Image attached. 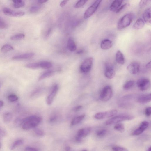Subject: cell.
Instances as JSON below:
<instances>
[{
	"instance_id": "cell-1",
	"label": "cell",
	"mask_w": 151,
	"mask_h": 151,
	"mask_svg": "<svg viewBox=\"0 0 151 151\" xmlns=\"http://www.w3.org/2000/svg\"><path fill=\"white\" fill-rule=\"evenodd\" d=\"M42 118L36 116H32L26 117L22 120L21 126L25 130H29L35 128L41 122Z\"/></svg>"
},
{
	"instance_id": "cell-2",
	"label": "cell",
	"mask_w": 151,
	"mask_h": 151,
	"mask_svg": "<svg viewBox=\"0 0 151 151\" xmlns=\"http://www.w3.org/2000/svg\"><path fill=\"white\" fill-rule=\"evenodd\" d=\"M134 18V15L132 13L127 14L121 18L118 22L117 28L118 29H123L130 26Z\"/></svg>"
},
{
	"instance_id": "cell-3",
	"label": "cell",
	"mask_w": 151,
	"mask_h": 151,
	"mask_svg": "<svg viewBox=\"0 0 151 151\" xmlns=\"http://www.w3.org/2000/svg\"><path fill=\"white\" fill-rule=\"evenodd\" d=\"M134 118V116L130 115H120L112 117L107 120L105 122V124L107 125H111L122 121L131 120L133 119Z\"/></svg>"
},
{
	"instance_id": "cell-4",
	"label": "cell",
	"mask_w": 151,
	"mask_h": 151,
	"mask_svg": "<svg viewBox=\"0 0 151 151\" xmlns=\"http://www.w3.org/2000/svg\"><path fill=\"white\" fill-rule=\"evenodd\" d=\"M113 95L111 87L109 86H106L102 90L100 95V99L102 101L106 102L111 99Z\"/></svg>"
},
{
	"instance_id": "cell-5",
	"label": "cell",
	"mask_w": 151,
	"mask_h": 151,
	"mask_svg": "<svg viewBox=\"0 0 151 151\" xmlns=\"http://www.w3.org/2000/svg\"><path fill=\"white\" fill-rule=\"evenodd\" d=\"M93 61L92 57L86 59L82 62L80 67V70L82 73H87L91 70Z\"/></svg>"
},
{
	"instance_id": "cell-6",
	"label": "cell",
	"mask_w": 151,
	"mask_h": 151,
	"mask_svg": "<svg viewBox=\"0 0 151 151\" xmlns=\"http://www.w3.org/2000/svg\"><path fill=\"white\" fill-rule=\"evenodd\" d=\"M101 2V1L99 0L96 1L86 10L84 14V18L87 19L92 16L97 10Z\"/></svg>"
},
{
	"instance_id": "cell-7",
	"label": "cell",
	"mask_w": 151,
	"mask_h": 151,
	"mask_svg": "<svg viewBox=\"0 0 151 151\" xmlns=\"http://www.w3.org/2000/svg\"><path fill=\"white\" fill-rule=\"evenodd\" d=\"M118 112L116 110H113L105 112H99L96 114L94 117L95 119L98 120L109 118L116 115Z\"/></svg>"
},
{
	"instance_id": "cell-8",
	"label": "cell",
	"mask_w": 151,
	"mask_h": 151,
	"mask_svg": "<svg viewBox=\"0 0 151 151\" xmlns=\"http://www.w3.org/2000/svg\"><path fill=\"white\" fill-rule=\"evenodd\" d=\"M91 130L90 127H85L80 129L76 138V141L78 142L81 141L82 138L87 136L90 134Z\"/></svg>"
},
{
	"instance_id": "cell-9",
	"label": "cell",
	"mask_w": 151,
	"mask_h": 151,
	"mask_svg": "<svg viewBox=\"0 0 151 151\" xmlns=\"http://www.w3.org/2000/svg\"><path fill=\"white\" fill-rule=\"evenodd\" d=\"M138 87L140 90L145 91L148 89L150 86L149 80L146 78H143L139 79L137 83Z\"/></svg>"
},
{
	"instance_id": "cell-10",
	"label": "cell",
	"mask_w": 151,
	"mask_h": 151,
	"mask_svg": "<svg viewBox=\"0 0 151 151\" xmlns=\"http://www.w3.org/2000/svg\"><path fill=\"white\" fill-rule=\"evenodd\" d=\"M128 71L132 74L138 73L140 69V65L137 62H133L129 64L127 67Z\"/></svg>"
},
{
	"instance_id": "cell-11",
	"label": "cell",
	"mask_w": 151,
	"mask_h": 151,
	"mask_svg": "<svg viewBox=\"0 0 151 151\" xmlns=\"http://www.w3.org/2000/svg\"><path fill=\"white\" fill-rule=\"evenodd\" d=\"M3 12L6 15L15 17L22 16L25 14V13L24 12L14 11L7 8H3Z\"/></svg>"
},
{
	"instance_id": "cell-12",
	"label": "cell",
	"mask_w": 151,
	"mask_h": 151,
	"mask_svg": "<svg viewBox=\"0 0 151 151\" xmlns=\"http://www.w3.org/2000/svg\"><path fill=\"white\" fill-rule=\"evenodd\" d=\"M149 125V123L147 121L142 122L139 127L134 131L132 134V135L136 136L139 135L146 130Z\"/></svg>"
},
{
	"instance_id": "cell-13",
	"label": "cell",
	"mask_w": 151,
	"mask_h": 151,
	"mask_svg": "<svg viewBox=\"0 0 151 151\" xmlns=\"http://www.w3.org/2000/svg\"><path fill=\"white\" fill-rule=\"evenodd\" d=\"M58 90V86L57 84L55 85L52 90L47 99V103L49 105H51L56 95Z\"/></svg>"
},
{
	"instance_id": "cell-14",
	"label": "cell",
	"mask_w": 151,
	"mask_h": 151,
	"mask_svg": "<svg viewBox=\"0 0 151 151\" xmlns=\"http://www.w3.org/2000/svg\"><path fill=\"white\" fill-rule=\"evenodd\" d=\"M105 77L107 78L112 79L115 75V72L113 67L107 64L104 73Z\"/></svg>"
},
{
	"instance_id": "cell-15",
	"label": "cell",
	"mask_w": 151,
	"mask_h": 151,
	"mask_svg": "<svg viewBox=\"0 0 151 151\" xmlns=\"http://www.w3.org/2000/svg\"><path fill=\"white\" fill-rule=\"evenodd\" d=\"M113 46V43L111 40L109 39H105L102 41L100 46L102 49L107 50L111 49Z\"/></svg>"
},
{
	"instance_id": "cell-16",
	"label": "cell",
	"mask_w": 151,
	"mask_h": 151,
	"mask_svg": "<svg viewBox=\"0 0 151 151\" xmlns=\"http://www.w3.org/2000/svg\"><path fill=\"white\" fill-rule=\"evenodd\" d=\"M34 55L35 54L33 53H29L15 56L12 59L15 60L29 59L33 58Z\"/></svg>"
},
{
	"instance_id": "cell-17",
	"label": "cell",
	"mask_w": 151,
	"mask_h": 151,
	"mask_svg": "<svg viewBox=\"0 0 151 151\" xmlns=\"http://www.w3.org/2000/svg\"><path fill=\"white\" fill-rule=\"evenodd\" d=\"M143 17L144 22L148 25H150L151 23V8L146 9L144 12Z\"/></svg>"
},
{
	"instance_id": "cell-18",
	"label": "cell",
	"mask_w": 151,
	"mask_h": 151,
	"mask_svg": "<svg viewBox=\"0 0 151 151\" xmlns=\"http://www.w3.org/2000/svg\"><path fill=\"white\" fill-rule=\"evenodd\" d=\"M151 101V94L143 95L138 97L137 99L138 102L141 103H145Z\"/></svg>"
},
{
	"instance_id": "cell-19",
	"label": "cell",
	"mask_w": 151,
	"mask_h": 151,
	"mask_svg": "<svg viewBox=\"0 0 151 151\" xmlns=\"http://www.w3.org/2000/svg\"><path fill=\"white\" fill-rule=\"evenodd\" d=\"M123 1L121 0H116L114 1L110 6V10L112 12H116L121 6Z\"/></svg>"
},
{
	"instance_id": "cell-20",
	"label": "cell",
	"mask_w": 151,
	"mask_h": 151,
	"mask_svg": "<svg viewBox=\"0 0 151 151\" xmlns=\"http://www.w3.org/2000/svg\"><path fill=\"white\" fill-rule=\"evenodd\" d=\"M67 46L69 50L72 52L75 51L77 47L74 39L72 37H70L68 41Z\"/></svg>"
},
{
	"instance_id": "cell-21",
	"label": "cell",
	"mask_w": 151,
	"mask_h": 151,
	"mask_svg": "<svg viewBox=\"0 0 151 151\" xmlns=\"http://www.w3.org/2000/svg\"><path fill=\"white\" fill-rule=\"evenodd\" d=\"M117 62L119 64L123 65L125 62V59L123 54L119 50L117 51L116 55Z\"/></svg>"
},
{
	"instance_id": "cell-22",
	"label": "cell",
	"mask_w": 151,
	"mask_h": 151,
	"mask_svg": "<svg viewBox=\"0 0 151 151\" xmlns=\"http://www.w3.org/2000/svg\"><path fill=\"white\" fill-rule=\"evenodd\" d=\"M145 25V22L141 18L138 19L136 22L133 26L134 28L136 30H138L142 29Z\"/></svg>"
},
{
	"instance_id": "cell-23",
	"label": "cell",
	"mask_w": 151,
	"mask_h": 151,
	"mask_svg": "<svg viewBox=\"0 0 151 151\" xmlns=\"http://www.w3.org/2000/svg\"><path fill=\"white\" fill-rule=\"evenodd\" d=\"M40 68L44 69H49L52 67V63L48 61H43L39 63Z\"/></svg>"
},
{
	"instance_id": "cell-24",
	"label": "cell",
	"mask_w": 151,
	"mask_h": 151,
	"mask_svg": "<svg viewBox=\"0 0 151 151\" xmlns=\"http://www.w3.org/2000/svg\"><path fill=\"white\" fill-rule=\"evenodd\" d=\"M53 71L49 70L42 74L39 78L38 80L41 81L46 78L52 76L54 74Z\"/></svg>"
},
{
	"instance_id": "cell-25",
	"label": "cell",
	"mask_w": 151,
	"mask_h": 151,
	"mask_svg": "<svg viewBox=\"0 0 151 151\" xmlns=\"http://www.w3.org/2000/svg\"><path fill=\"white\" fill-rule=\"evenodd\" d=\"M12 118V114L10 112H6L3 114V119L5 123H10L11 121Z\"/></svg>"
},
{
	"instance_id": "cell-26",
	"label": "cell",
	"mask_w": 151,
	"mask_h": 151,
	"mask_svg": "<svg viewBox=\"0 0 151 151\" xmlns=\"http://www.w3.org/2000/svg\"><path fill=\"white\" fill-rule=\"evenodd\" d=\"M85 117V115L83 114L74 118L71 122V125L74 126L78 124L83 120Z\"/></svg>"
},
{
	"instance_id": "cell-27",
	"label": "cell",
	"mask_w": 151,
	"mask_h": 151,
	"mask_svg": "<svg viewBox=\"0 0 151 151\" xmlns=\"http://www.w3.org/2000/svg\"><path fill=\"white\" fill-rule=\"evenodd\" d=\"M14 7L16 8H19L24 7L25 4V2L21 0H15L13 1Z\"/></svg>"
},
{
	"instance_id": "cell-28",
	"label": "cell",
	"mask_w": 151,
	"mask_h": 151,
	"mask_svg": "<svg viewBox=\"0 0 151 151\" xmlns=\"http://www.w3.org/2000/svg\"><path fill=\"white\" fill-rule=\"evenodd\" d=\"M134 84V81H129L124 84L123 86V88L126 90L130 89L133 87Z\"/></svg>"
},
{
	"instance_id": "cell-29",
	"label": "cell",
	"mask_w": 151,
	"mask_h": 151,
	"mask_svg": "<svg viewBox=\"0 0 151 151\" xmlns=\"http://www.w3.org/2000/svg\"><path fill=\"white\" fill-rule=\"evenodd\" d=\"M13 47L11 45L6 44L4 45L1 48V51L4 53H6L14 50Z\"/></svg>"
},
{
	"instance_id": "cell-30",
	"label": "cell",
	"mask_w": 151,
	"mask_h": 151,
	"mask_svg": "<svg viewBox=\"0 0 151 151\" xmlns=\"http://www.w3.org/2000/svg\"><path fill=\"white\" fill-rule=\"evenodd\" d=\"M25 67L31 69H36L40 68L39 63H33L28 64Z\"/></svg>"
},
{
	"instance_id": "cell-31",
	"label": "cell",
	"mask_w": 151,
	"mask_h": 151,
	"mask_svg": "<svg viewBox=\"0 0 151 151\" xmlns=\"http://www.w3.org/2000/svg\"><path fill=\"white\" fill-rule=\"evenodd\" d=\"M115 130L120 133H123L125 132V128L124 125L122 123H118L114 127Z\"/></svg>"
},
{
	"instance_id": "cell-32",
	"label": "cell",
	"mask_w": 151,
	"mask_h": 151,
	"mask_svg": "<svg viewBox=\"0 0 151 151\" xmlns=\"http://www.w3.org/2000/svg\"><path fill=\"white\" fill-rule=\"evenodd\" d=\"M24 142V141L23 140L21 139L18 140L16 141L11 146L10 150H14L19 146L22 145L23 144Z\"/></svg>"
},
{
	"instance_id": "cell-33",
	"label": "cell",
	"mask_w": 151,
	"mask_h": 151,
	"mask_svg": "<svg viewBox=\"0 0 151 151\" xmlns=\"http://www.w3.org/2000/svg\"><path fill=\"white\" fill-rule=\"evenodd\" d=\"M25 37V35L24 34H18L10 38V39L12 40H22Z\"/></svg>"
},
{
	"instance_id": "cell-34",
	"label": "cell",
	"mask_w": 151,
	"mask_h": 151,
	"mask_svg": "<svg viewBox=\"0 0 151 151\" xmlns=\"http://www.w3.org/2000/svg\"><path fill=\"white\" fill-rule=\"evenodd\" d=\"M8 25L6 21L0 17V29H5L8 28Z\"/></svg>"
},
{
	"instance_id": "cell-35",
	"label": "cell",
	"mask_w": 151,
	"mask_h": 151,
	"mask_svg": "<svg viewBox=\"0 0 151 151\" xmlns=\"http://www.w3.org/2000/svg\"><path fill=\"white\" fill-rule=\"evenodd\" d=\"M107 132V131L105 129H101L97 131L96 134L99 137H103L106 135Z\"/></svg>"
},
{
	"instance_id": "cell-36",
	"label": "cell",
	"mask_w": 151,
	"mask_h": 151,
	"mask_svg": "<svg viewBox=\"0 0 151 151\" xmlns=\"http://www.w3.org/2000/svg\"><path fill=\"white\" fill-rule=\"evenodd\" d=\"M7 135V132L5 129L3 127L0 126V139H3Z\"/></svg>"
},
{
	"instance_id": "cell-37",
	"label": "cell",
	"mask_w": 151,
	"mask_h": 151,
	"mask_svg": "<svg viewBox=\"0 0 151 151\" xmlns=\"http://www.w3.org/2000/svg\"><path fill=\"white\" fill-rule=\"evenodd\" d=\"M34 132L35 134L38 137H42L44 135V132L40 128H35Z\"/></svg>"
},
{
	"instance_id": "cell-38",
	"label": "cell",
	"mask_w": 151,
	"mask_h": 151,
	"mask_svg": "<svg viewBox=\"0 0 151 151\" xmlns=\"http://www.w3.org/2000/svg\"><path fill=\"white\" fill-rule=\"evenodd\" d=\"M112 149L113 151H129L125 148L118 146H114L112 147Z\"/></svg>"
},
{
	"instance_id": "cell-39",
	"label": "cell",
	"mask_w": 151,
	"mask_h": 151,
	"mask_svg": "<svg viewBox=\"0 0 151 151\" xmlns=\"http://www.w3.org/2000/svg\"><path fill=\"white\" fill-rule=\"evenodd\" d=\"M87 1H84V0L79 1L76 4L75 7L77 8H80L84 6Z\"/></svg>"
},
{
	"instance_id": "cell-40",
	"label": "cell",
	"mask_w": 151,
	"mask_h": 151,
	"mask_svg": "<svg viewBox=\"0 0 151 151\" xmlns=\"http://www.w3.org/2000/svg\"><path fill=\"white\" fill-rule=\"evenodd\" d=\"M8 100L10 102H13L17 101L18 99V97L15 95H11L8 97Z\"/></svg>"
},
{
	"instance_id": "cell-41",
	"label": "cell",
	"mask_w": 151,
	"mask_h": 151,
	"mask_svg": "<svg viewBox=\"0 0 151 151\" xmlns=\"http://www.w3.org/2000/svg\"><path fill=\"white\" fill-rule=\"evenodd\" d=\"M23 119L17 118L15 120L14 122V125L16 127H19L21 126L22 124Z\"/></svg>"
},
{
	"instance_id": "cell-42",
	"label": "cell",
	"mask_w": 151,
	"mask_h": 151,
	"mask_svg": "<svg viewBox=\"0 0 151 151\" xmlns=\"http://www.w3.org/2000/svg\"><path fill=\"white\" fill-rule=\"evenodd\" d=\"M130 4L128 3H126L122 6H120V7L119 8V9L116 12V13H118L120 12L123 10H124L125 9H126L129 6H130Z\"/></svg>"
},
{
	"instance_id": "cell-43",
	"label": "cell",
	"mask_w": 151,
	"mask_h": 151,
	"mask_svg": "<svg viewBox=\"0 0 151 151\" xmlns=\"http://www.w3.org/2000/svg\"><path fill=\"white\" fill-rule=\"evenodd\" d=\"M40 7L38 6H34L30 9V11L31 13H34L37 12L40 9Z\"/></svg>"
},
{
	"instance_id": "cell-44",
	"label": "cell",
	"mask_w": 151,
	"mask_h": 151,
	"mask_svg": "<svg viewBox=\"0 0 151 151\" xmlns=\"http://www.w3.org/2000/svg\"><path fill=\"white\" fill-rule=\"evenodd\" d=\"M145 115L147 117H149L150 116L151 114L150 107H148L146 108L145 110Z\"/></svg>"
},
{
	"instance_id": "cell-45",
	"label": "cell",
	"mask_w": 151,
	"mask_h": 151,
	"mask_svg": "<svg viewBox=\"0 0 151 151\" xmlns=\"http://www.w3.org/2000/svg\"><path fill=\"white\" fill-rule=\"evenodd\" d=\"M25 151H39V150L37 148L34 147H27L25 148Z\"/></svg>"
},
{
	"instance_id": "cell-46",
	"label": "cell",
	"mask_w": 151,
	"mask_h": 151,
	"mask_svg": "<svg viewBox=\"0 0 151 151\" xmlns=\"http://www.w3.org/2000/svg\"><path fill=\"white\" fill-rule=\"evenodd\" d=\"M148 1H141L139 5L141 7H144L146 6L148 3Z\"/></svg>"
},
{
	"instance_id": "cell-47",
	"label": "cell",
	"mask_w": 151,
	"mask_h": 151,
	"mask_svg": "<svg viewBox=\"0 0 151 151\" xmlns=\"http://www.w3.org/2000/svg\"><path fill=\"white\" fill-rule=\"evenodd\" d=\"M82 106H78L74 108L72 110L74 112H77L80 111L82 108Z\"/></svg>"
},
{
	"instance_id": "cell-48",
	"label": "cell",
	"mask_w": 151,
	"mask_h": 151,
	"mask_svg": "<svg viewBox=\"0 0 151 151\" xmlns=\"http://www.w3.org/2000/svg\"><path fill=\"white\" fill-rule=\"evenodd\" d=\"M69 1H62L60 4V6L61 7H63Z\"/></svg>"
},
{
	"instance_id": "cell-49",
	"label": "cell",
	"mask_w": 151,
	"mask_h": 151,
	"mask_svg": "<svg viewBox=\"0 0 151 151\" xmlns=\"http://www.w3.org/2000/svg\"><path fill=\"white\" fill-rule=\"evenodd\" d=\"M57 119V117L56 116H54L51 117L50 119V121L51 122H53L55 121Z\"/></svg>"
},
{
	"instance_id": "cell-50",
	"label": "cell",
	"mask_w": 151,
	"mask_h": 151,
	"mask_svg": "<svg viewBox=\"0 0 151 151\" xmlns=\"http://www.w3.org/2000/svg\"><path fill=\"white\" fill-rule=\"evenodd\" d=\"M48 1L46 0H39L38 1V3L39 4H42L47 2Z\"/></svg>"
},
{
	"instance_id": "cell-51",
	"label": "cell",
	"mask_w": 151,
	"mask_h": 151,
	"mask_svg": "<svg viewBox=\"0 0 151 151\" xmlns=\"http://www.w3.org/2000/svg\"><path fill=\"white\" fill-rule=\"evenodd\" d=\"M146 68L148 69H150L151 68V61L149 62L146 65Z\"/></svg>"
},
{
	"instance_id": "cell-52",
	"label": "cell",
	"mask_w": 151,
	"mask_h": 151,
	"mask_svg": "<svg viewBox=\"0 0 151 151\" xmlns=\"http://www.w3.org/2000/svg\"><path fill=\"white\" fill-rule=\"evenodd\" d=\"M65 151H72L71 148L69 146H67L65 148Z\"/></svg>"
},
{
	"instance_id": "cell-53",
	"label": "cell",
	"mask_w": 151,
	"mask_h": 151,
	"mask_svg": "<svg viewBox=\"0 0 151 151\" xmlns=\"http://www.w3.org/2000/svg\"><path fill=\"white\" fill-rule=\"evenodd\" d=\"M4 105V102L3 101H0V109L3 107Z\"/></svg>"
},
{
	"instance_id": "cell-54",
	"label": "cell",
	"mask_w": 151,
	"mask_h": 151,
	"mask_svg": "<svg viewBox=\"0 0 151 151\" xmlns=\"http://www.w3.org/2000/svg\"><path fill=\"white\" fill-rule=\"evenodd\" d=\"M83 52V50H80L78 51L76 53L77 54H82Z\"/></svg>"
},
{
	"instance_id": "cell-55",
	"label": "cell",
	"mask_w": 151,
	"mask_h": 151,
	"mask_svg": "<svg viewBox=\"0 0 151 151\" xmlns=\"http://www.w3.org/2000/svg\"><path fill=\"white\" fill-rule=\"evenodd\" d=\"M51 29H49L47 32V36H49V34L50 33H51Z\"/></svg>"
},
{
	"instance_id": "cell-56",
	"label": "cell",
	"mask_w": 151,
	"mask_h": 151,
	"mask_svg": "<svg viewBox=\"0 0 151 151\" xmlns=\"http://www.w3.org/2000/svg\"><path fill=\"white\" fill-rule=\"evenodd\" d=\"M147 151H151V147H150L147 150Z\"/></svg>"
},
{
	"instance_id": "cell-57",
	"label": "cell",
	"mask_w": 151,
	"mask_h": 151,
	"mask_svg": "<svg viewBox=\"0 0 151 151\" xmlns=\"http://www.w3.org/2000/svg\"><path fill=\"white\" fill-rule=\"evenodd\" d=\"M2 146V144L1 142H0V148H1Z\"/></svg>"
},
{
	"instance_id": "cell-58",
	"label": "cell",
	"mask_w": 151,
	"mask_h": 151,
	"mask_svg": "<svg viewBox=\"0 0 151 151\" xmlns=\"http://www.w3.org/2000/svg\"><path fill=\"white\" fill-rule=\"evenodd\" d=\"M81 151H88L86 150H82Z\"/></svg>"
}]
</instances>
